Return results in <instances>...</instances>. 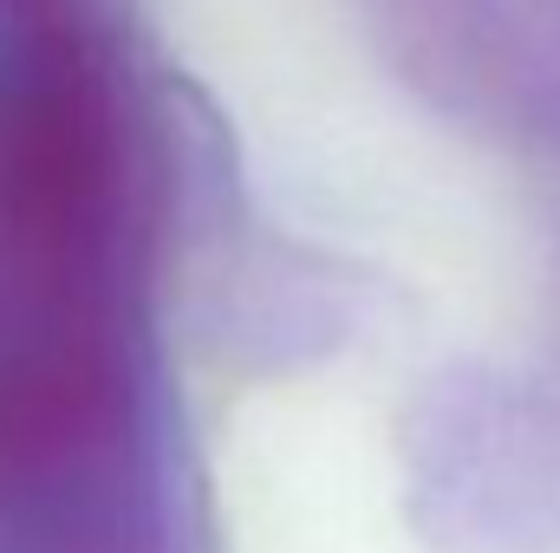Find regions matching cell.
<instances>
[{"label": "cell", "instance_id": "obj_1", "mask_svg": "<svg viewBox=\"0 0 560 553\" xmlns=\"http://www.w3.org/2000/svg\"><path fill=\"white\" fill-rule=\"evenodd\" d=\"M170 125L85 0L0 33V528L156 553V274Z\"/></svg>", "mask_w": 560, "mask_h": 553}, {"label": "cell", "instance_id": "obj_2", "mask_svg": "<svg viewBox=\"0 0 560 553\" xmlns=\"http://www.w3.org/2000/svg\"><path fill=\"white\" fill-rule=\"evenodd\" d=\"M20 7H33V0H0V13H20Z\"/></svg>", "mask_w": 560, "mask_h": 553}]
</instances>
